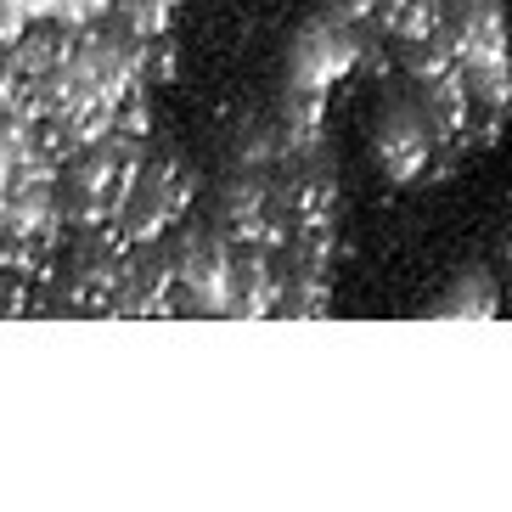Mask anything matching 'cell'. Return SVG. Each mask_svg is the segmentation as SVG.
Listing matches in <instances>:
<instances>
[{
  "instance_id": "4",
  "label": "cell",
  "mask_w": 512,
  "mask_h": 512,
  "mask_svg": "<svg viewBox=\"0 0 512 512\" xmlns=\"http://www.w3.org/2000/svg\"><path fill=\"white\" fill-rule=\"evenodd\" d=\"M467 293H456V299L439 304V316H490L496 310V287L484 282V276H467Z\"/></svg>"
},
{
  "instance_id": "3",
  "label": "cell",
  "mask_w": 512,
  "mask_h": 512,
  "mask_svg": "<svg viewBox=\"0 0 512 512\" xmlns=\"http://www.w3.org/2000/svg\"><path fill=\"white\" fill-rule=\"evenodd\" d=\"M119 29L130 40H158V34H175V17H181V0H113Z\"/></svg>"
},
{
  "instance_id": "2",
  "label": "cell",
  "mask_w": 512,
  "mask_h": 512,
  "mask_svg": "<svg viewBox=\"0 0 512 512\" xmlns=\"http://www.w3.org/2000/svg\"><path fill=\"white\" fill-rule=\"evenodd\" d=\"M355 74V29L316 17L293 46V85L299 91H332L338 79Z\"/></svg>"
},
{
  "instance_id": "7",
  "label": "cell",
  "mask_w": 512,
  "mask_h": 512,
  "mask_svg": "<svg viewBox=\"0 0 512 512\" xmlns=\"http://www.w3.org/2000/svg\"><path fill=\"white\" fill-rule=\"evenodd\" d=\"M0 6H12L23 23H51L57 17V0H0Z\"/></svg>"
},
{
  "instance_id": "6",
  "label": "cell",
  "mask_w": 512,
  "mask_h": 512,
  "mask_svg": "<svg viewBox=\"0 0 512 512\" xmlns=\"http://www.w3.org/2000/svg\"><path fill=\"white\" fill-rule=\"evenodd\" d=\"M327 17L332 23H344V29H372L377 0H327Z\"/></svg>"
},
{
  "instance_id": "1",
  "label": "cell",
  "mask_w": 512,
  "mask_h": 512,
  "mask_svg": "<svg viewBox=\"0 0 512 512\" xmlns=\"http://www.w3.org/2000/svg\"><path fill=\"white\" fill-rule=\"evenodd\" d=\"M445 147H451V141H439L434 130H428V119L417 113V102L383 113V130H377V164H383V175H389L394 186L434 175V169L445 164Z\"/></svg>"
},
{
  "instance_id": "5",
  "label": "cell",
  "mask_w": 512,
  "mask_h": 512,
  "mask_svg": "<svg viewBox=\"0 0 512 512\" xmlns=\"http://www.w3.org/2000/svg\"><path fill=\"white\" fill-rule=\"evenodd\" d=\"M113 0H57V17L51 23H68V29H85V23H107Z\"/></svg>"
}]
</instances>
